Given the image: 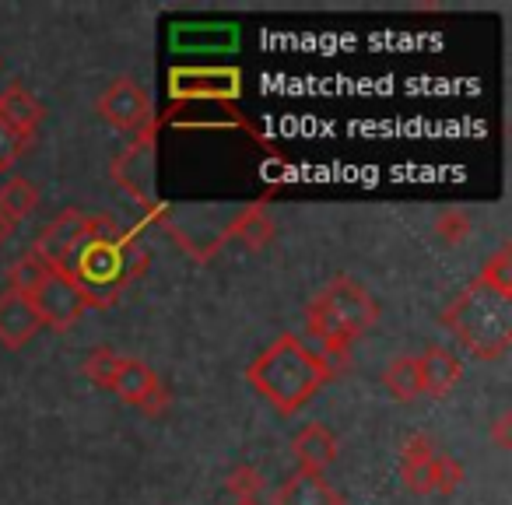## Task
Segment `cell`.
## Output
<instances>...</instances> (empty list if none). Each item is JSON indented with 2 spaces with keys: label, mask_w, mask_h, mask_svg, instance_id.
<instances>
[{
  "label": "cell",
  "mask_w": 512,
  "mask_h": 505,
  "mask_svg": "<svg viewBox=\"0 0 512 505\" xmlns=\"http://www.w3.org/2000/svg\"><path fill=\"white\" fill-rule=\"evenodd\" d=\"M151 264L148 246L137 228L120 225L116 214H88L85 239L67 260L64 274L85 292L92 309L113 306L130 281H137Z\"/></svg>",
  "instance_id": "obj_1"
},
{
  "label": "cell",
  "mask_w": 512,
  "mask_h": 505,
  "mask_svg": "<svg viewBox=\"0 0 512 505\" xmlns=\"http://www.w3.org/2000/svg\"><path fill=\"white\" fill-rule=\"evenodd\" d=\"M246 379L278 414H295L327 386L330 369L302 337L281 334L249 362Z\"/></svg>",
  "instance_id": "obj_2"
},
{
  "label": "cell",
  "mask_w": 512,
  "mask_h": 505,
  "mask_svg": "<svg viewBox=\"0 0 512 505\" xmlns=\"http://www.w3.org/2000/svg\"><path fill=\"white\" fill-rule=\"evenodd\" d=\"M442 327L477 362H498L512 348V299L495 288L470 281L442 313Z\"/></svg>",
  "instance_id": "obj_3"
},
{
  "label": "cell",
  "mask_w": 512,
  "mask_h": 505,
  "mask_svg": "<svg viewBox=\"0 0 512 505\" xmlns=\"http://www.w3.org/2000/svg\"><path fill=\"white\" fill-rule=\"evenodd\" d=\"M309 306L320 316H327L330 327L341 330L348 341H358L362 334H369L379 323V302L358 285L355 278H334Z\"/></svg>",
  "instance_id": "obj_4"
},
{
  "label": "cell",
  "mask_w": 512,
  "mask_h": 505,
  "mask_svg": "<svg viewBox=\"0 0 512 505\" xmlns=\"http://www.w3.org/2000/svg\"><path fill=\"white\" fill-rule=\"evenodd\" d=\"M158 127H162L158 116L151 123H144V127L134 134V144H130V148L113 162V183L123 186L137 204L155 200V193H151V172H155Z\"/></svg>",
  "instance_id": "obj_5"
},
{
  "label": "cell",
  "mask_w": 512,
  "mask_h": 505,
  "mask_svg": "<svg viewBox=\"0 0 512 505\" xmlns=\"http://www.w3.org/2000/svg\"><path fill=\"white\" fill-rule=\"evenodd\" d=\"M29 302H32V309H36L39 323L50 330H71L74 323L92 309L85 292H81L67 274H57V271L46 274L43 285L29 295Z\"/></svg>",
  "instance_id": "obj_6"
},
{
  "label": "cell",
  "mask_w": 512,
  "mask_h": 505,
  "mask_svg": "<svg viewBox=\"0 0 512 505\" xmlns=\"http://www.w3.org/2000/svg\"><path fill=\"white\" fill-rule=\"evenodd\" d=\"M109 393H116L123 404L137 407V411H144L148 418H158V414L169 407V390H165L162 376H158L148 362H141V358H123L120 372H116V383Z\"/></svg>",
  "instance_id": "obj_7"
},
{
  "label": "cell",
  "mask_w": 512,
  "mask_h": 505,
  "mask_svg": "<svg viewBox=\"0 0 512 505\" xmlns=\"http://www.w3.org/2000/svg\"><path fill=\"white\" fill-rule=\"evenodd\" d=\"M99 116L113 130H123V134H137L144 123L155 120V106H151V95L144 92L137 81L116 78L113 85H109L106 92L99 95Z\"/></svg>",
  "instance_id": "obj_8"
},
{
  "label": "cell",
  "mask_w": 512,
  "mask_h": 505,
  "mask_svg": "<svg viewBox=\"0 0 512 505\" xmlns=\"http://www.w3.org/2000/svg\"><path fill=\"white\" fill-rule=\"evenodd\" d=\"M85 225H88L85 211H78V207H64V211H60L57 218L43 228V235L36 239L32 253H36V257L43 260L50 271L64 274L71 253L78 249V242L85 239Z\"/></svg>",
  "instance_id": "obj_9"
},
{
  "label": "cell",
  "mask_w": 512,
  "mask_h": 505,
  "mask_svg": "<svg viewBox=\"0 0 512 505\" xmlns=\"http://www.w3.org/2000/svg\"><path fill=\"white\" fill-rule=\"evenodd\" d=\"M242 92L239 71L228 67H186V71L169 74L172 99H235Z\"/></svg>",
  "instance_id": "obj_10"
},
{
  "label": "cell",
  "mask_w": 512,
  "mask_h": 505,
  "mask_svg": "<svg viewBox=\"0 0 512 505\" xmlns=\"http://www.w3.org/2000/svg\"><path fill=\"white\" fill-rule=\"evenodd\" d=\"M39 330H43V323H39L36 309H32V302L25 295H0V348L22 351Z\"/></svg>",
  "instance_id": "obj_11"
},
{
  "label": "cell",
  "mask_w": 512,
  "mask_h": 505,
  "mask_svg": "<svg viewBox=\"0 0 512 505\" xmlns=\"http://www.w3.org/2000/svg\"><path fill=\"white\" fill-rule=\"evenodd\" d=\"M271 505H344L341 491L313 470H295L278 484Z\"/></svg>",
  "instance_id": "obj_12"
},
{
  "label": "cell",
  "mask_w": 512,
  "mask_h": 505,
  "mask_svg": "<svg viewBox=\"0 0 512 505\" xmlns=\"http://www.w3.org/2000/svg\"><path fill=\"white\" fill-rule=\"evenodd\" d=\"M418 376H421V393L428 397H449L456 390V383L463 379V365L442 344H428L418 355Z\"/></svg>",
  "instance_id": "obj_13"
},
{
  "label": "cell",
  "mask_w": 512,
  "mask_h": 505,
  "mask_svg": "<svg viewBox=\"0 0 512 505\" xmlns=\"http://www.w3.org/2000/svg\"><path fill=\"white\" fill-rule=\"evenodd\" d=\"M43 102L36 99V95H29L22 85H8L4 92H0V120L8 123L15 134H22L25 141H32V137L39 134V127H43Z\"/></svg>",
  "instance_id": "obj_14"
},
{
  "label": "cell",
  "mask_w": 512,
  "mask_h": 505,
  "mask_svg": "<svg viewBox=\"0 0 512 505\" xmlns=\"http://www.w3.org/2000/svg\"><path fill=\"white\" fill-rule=\"evenodd\" d=\"M232 239L246 249H264L274 239V218L267 211V200H253L232 214V221L225 225V242Z\"/></svg>",
  "instance_id": "obj_15"
},
{
  "label": "cell",
  "mask_w": 512,
  "mask_h": 505,
  "mask_svg": "<svg viewBox=\"0 0 512 505\" xmlns=\"http://www.w3.org/2000/svg\"><path fill=\"white\" fill-rule=\"evenodd\" d=\"M337 449H341L337 446V435L327 425H320V421L306 425L292 439V453L299 460V470H313V474H323V467H330L337 460Z\"/></svg>",
  "instance_id": "obj_16"
},
{
  "label": "cell",
  "mask_w": 512,
  "mask_h": 505,
  "mask_svg": "<svg viewBox=\"0 0 512 505\" xmlns=\"http://www.w3.org/2000/svg\"><path fill=\"white\" fill-rule=\"evenodd\" d=\"M383 386L393 400L400 404H411V400L421 397V376H418V358L414 355H400L386 365L383 372Z\"/></svg>",
  "instance_id": "obj_17"
},
{
  "label": "cell",
  "mask_w": 512,
  "mask_h": 505,
  "mask_svg": "<svg viewBox=\"0 0 512 505\" xmlns=\"http://www.w3.org/2000/svg\"><path fill=\"white\" fill-rule=\"evenodd\" d=\"M39 204V186L25 176H11L8 183H0V211L8 218L22 221L29 211H36Z\"/></svg>",
  "instance_id": "obj_18"
},
{
  "label": "cell",
  "mask_w": 512,
  "mask_h": 505,
  "mask_svg": "<svg viewBox=\"0 0 512 505\" xmlns=\"http://www.w3.org/2000/svg\"><path fill=\"white\" fill-rule=\"evenodd\" d=\"M46 274H50V267H46L43 260L36 257V253H25V257H18L15 264H11V271H8V292L25 295V299H29V295L36 292L39 285H43Z\"/></svg>",
  "instance_id": "obj_19"
},
{
  "label": "cell",
  "mask_w": 512,
  "mask_h": 505,
  "mask_svg": "<svg viewBox=\"0 0 512 505\" xmlns=\"http://www.w3.org/2000/svg\"><path fill=\"white\" fill-rule=\"evenodd\" d=\"M120 362H123V355H116L113 348H95L92 355L85 358V379H92L99 390H113Z\"/></svg>",
  "instance_id": "obj_20"
},
{
  "label": "cell",
  "mask_w": 512,
  "mask_h": 505,
  "mask_svg": "<svg viewBox=\"0 0 512 505\" xmlns=\"http://www.w3.org/2000/svg\"><path fill=\"white\" fill-rule=\"evenodd\" d=\"M477 281L488 285V288H495V292L505 295V299H512V253H509V246H502L495 257L481 267Z\"/></svg>",
  "instance_id": "obj_21"
},
{
  "label": "cell",
  "mask_w": 512,
  "mask_h": 505,
  "mask_svg": "<svg viewBox=\"0 0 512 505\" xmlns=\"http://www.w3.org/2000/svg\"><path fill=\"white\" fill-rule=\"evenodd\" d=\"M435 235H439L442 246H460V242H467L470 235V214L460 211V207H446V211L435 214Z\"/></svg>",
  "instance_id": "obj_22"
},
{
  "label": "cell",
  "mask_w": 512,
  "mask_h": 505,
  "mask_svg": "<svg viewBox=\"0 0 512 505\" xmlns=\"http://www.w3.org/2000/svg\"><path fill=\"white\" fill-rule=\"evenodd\" d=\"M225 491L232 498H260V491H264V474L256 467H249V463H239V467L228 470Z\"/></svg>",
  "instance_id": "obj_23"
},
{
  "label": "cell",
  "mask_w": 512,
  "mask_h": 505,
  "mask_svg": "<svg viewBox=\"0 0 512 505\" xmlns=\"http://www.w3.org/2000/svg\"><path fill=\"white\" fill-rule=\"evenodd\" d=\"M400 477H404V484L414 491V495H432L435 491V456L425 463H404V467H400Z\"/></svg>",
  "instance_id": "obj_24"
},
{
  "label": "cell",
  "mask_w": 512,
  "mask_h": 505,
  "mask_svg": "<svg viewBox=\"0 0 512 505\" xmlns=\"http://www.w3.org/2000/svg\"><path fill=\"white\" fill-rule=\"evenodd\" d=\"M463 484V463L446 453H435V491L439 495H453Z\"/></svg>",
  "instance_id": "obj_25"
},
{
  "label": "cell",
  "mask_w": 512,
  "mask_h": 505,
  "mask_svg": "<svg viewBox=\"0 0 512 505\" xmlns=\"http://www.w3.org/2000/svg\"><path fill=\"white\" fill-rule=\"evenodd\" d=\"M25 148H29V141H25L22 134H15V130H11L8 123L0 120V172L15 169L18 158L25 155Z\"/></svg>",
  "instance_id": "obj_26"
},
{
  "label": "cell",
  "mask_w": 512,
  "mask_h": 505,
  "mask_svg": "<svg viewBox=\"0 0 512 505\" xmlns=\"http://www.w3.org/2000/svg\"><path fill=\"white\" fill-rule=\"evenodd\" d=\"M435 453H439V449H435L432 435L411 432L404 442H400V467H404V463H425V460H432Z\"/></svg>",
  "instance_id": "obj_27"
},
{
  "label": "cell",
  "mask_w": 512,
  "mask_h": 505,
  "mask_svg": "<svg viewBox=\"0 0 512 505\" xmlns=\"http://www.w3.org/2000/svg\"><path fill=\"white\" fill-rule=\"evenodd\" d=\"M491 439H495L498 449H512V414L502 411L491 425Z\"/></svg>",
  "instance_id": "obj_28"
},
{
  "label": "cell",
  "mask_w": 512,
  "mask_h": 505,
  "mask_svg": "<svg viewBox=\"0 0 512 505\" xmlns=\"http://www.w3.org/2000/svg\"><path fill=\"white\" fill-rule=\"evenodd\" d=\"M15 228H18V221H15V218H8V214L0 211V242H8L11 235H15Z\"/></svg>",
  "instance_id": "obj_29"
},
{
  "label": "cell",
  "mask_w": 512,
  "mask_h": 505,
  "mask_svg": "<svg viewBox=\"0 0 512 505\" xmlns=\"http://www.w3.org/2000/svg\"><path fill=\"white\" fill-rule=\"evenodd\" d=\"M235 505H264L260 498H235Z\"/></svg>",
  "instance_id": "obj_30"
}]
</instances>
